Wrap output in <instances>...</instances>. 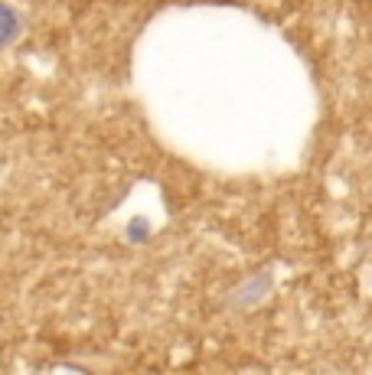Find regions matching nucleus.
I'll return each mask as SVG.
<instances>
[{
  "mask_svg": "<svg viewBox=\"0 0 372 375\" xmlns=\"http://www.w3.org/2000/svg\"><path fill=\"white\" fill-rule=\"evenodd\" d=\"M29 33V13L17 0H0V56L17 49Z\"/></svg>",
  "mask_w": 372,
  "mask_h": 375,
  "instance_id": "f257e3e1",
  "label": "nucleus"
},
{
  "mask_svg": "<svg viewBox=\"0 0 372 375\" xmlns=\"http://www.w3.org/2000/svg\"><path fill=\"white\" fill-rule=\"evenodd\" d=\"M265 291H268V274H258V278H252V281L235 294V300H239L242 307H252V304H258V300L265 297Z\"/></svg>",
  "mask_w": 372,
  "mask_h": 375,
  "instance_id": "f03ea898",
  "label": "nucleus"
},
{
  "mask_svg": "<svg viewBox=\"0 0 372 375\" xmlns=\"http://www.w3.org/2000/svg\"><path fill=\"white\" fill-rule=\"evenodd\" d=\"M151 238V225H147V219H131V229H128V242H147Z\"/></svg>",
  "mask_w": 372,
  "mask_h": 375,
  "instance_id": "7ed1b4c3",
  "label": "nucleus"
}]
</instances>
